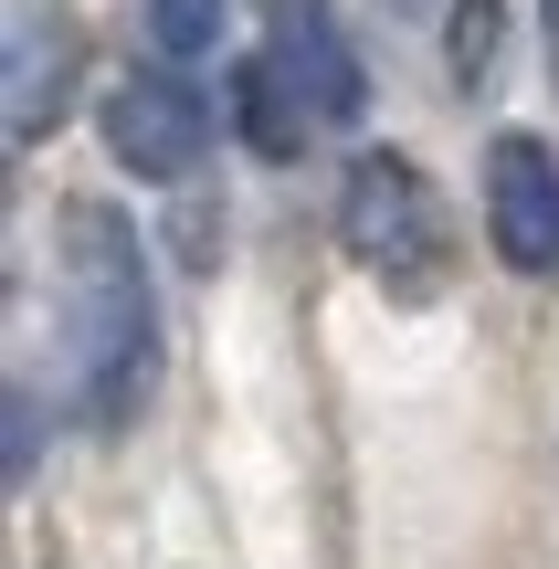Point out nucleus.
<instances>
[{"label":"nucleus","instance_id":"1","mask_svg":"<svg viewBox=\"0 0 559 569\" xmlns=\"http://www.w3.org/2000/svg\"><path fill=\"white\" fill-rule=\"evenodd\" d=\"M63 253V359H74V411L117 432L138 411L148 369H159V284H148V243L117 201H63L53 211Z\"/></svg>","mask_w":559,"mask_h":569},{"label":"nucleus","instance_id":"2","mask_svg":"<svg viewBox=\"0 0 559 569\" xmlns=\"http://www.w3.org/2000/svg\"><path fill=\"white\" fill-rule=\"evenodd\" d=\"M338 253L391 306H433L443 284H455V243H443V201H433V180H422V159L359 148V159L338 169Z\"/></svg>","mask_w":559,"mask_h":569},{"label":"nucleus","instance_id":"3","mask_svg":"<svg viewBox=\"0 0 559 569\" xmlns=\"http://www.w3.org/2000/svg\"><path fill=\"white\" fill-rule=\"evenodd\" d=\"M74 84H84L74 11H63V0H11V11H0V127H11V148L53 138Z\"/></svg>","mask_w":559,"mask_h":569},{"label":"nucleus","instance_id":"4","mask_svg":"<svg viewBox=\"0 0 559 569\" xmlns=\"http://www.w3.org/2000/svg\"><path fill=\"white\" fill-rule=\"evenodd\" d=\"M96 127H106V148H117V169H138V180H190L201 148H211V106H201V84H190L169 53L106 84Z\"/></svg>","mask_w":559,"mask_h":569},{"label":"nucleus","instance_id":"5","mask_svg":"<svg viewBox=\"0 0 559 569\" xmlns=\"http://www.w3.org/2000/svg\"><path fill=\"white\" fill-rule=\"evenodd\" d=\"M486 243L507 274L559 284V148L549 138H486Z\"/></svg>","mask_w":559,"mask_h":569},{"label":"nucleus","instance_id":"6","mask_svg":"<svg viewBox=\"0 0 559 569\" xmlns=\"http://www.w3.org/2000/svg\"><path fill=\"white\" fill-rule=\"evenodd\" d=\"M264 63L296 84V106H307L317 127H349L359 106H370V74H359L349 32H338V0H264Z\"/></svg>","mask_w":559,"mask_h":569},{"label":"nucleus","instance_id":"7","mask_svg":"<svg viewBox=\"0 0 559 569\" xmlns=\"http://www.w3.org/2000/svg\"><path fill=\"white\" fill-rule=\"evenodd\" d=\"M232 127H243V148H253V159H296L317 117L296 106V84L274 74V63H253V74L232 84Z\"/></svg>","mask_w":559,"mask_h":569},{"label":"nucleus","instance_id":"8","mask_svg":"<svg viewBox=\"0 0 559 569\" xmlns=\"http://www.w3.org/2000/svg\"><path fill=\"white\" fill-rule=\"evenodd\" d=\"M497 53H507V0H455V11H443V63H455L465 96L497 84Z\"/></svg>","mask_w":559,"mask_h":569},{"label":"nucleus","instance_id":"9","mask_svg":"<svg viewBox=\"0 0 559 569\" xmlns=\"http://www.w3.org/2000/svg\"><path fill=\"white\" fill-rule=\"evenodd\" d=\"M222 21H232V0H148V42L169 63H201L222 42Z\"/></svg>","mask_w":559,"mask_h":569},{"label":"nucleus","instance_id":"10","mask_svg":"<svg viewBox=\"0 0 559 569\" xmlns=\"http://www.w3.org/2000/svg\"><path fill=\"white\" fill-rule=\"evenodd\" d=\"M539 21H549L539 42H549V84H559V0H539Z\"/></svg>","mask_w":559,"mask_h":569}]
</instances>
